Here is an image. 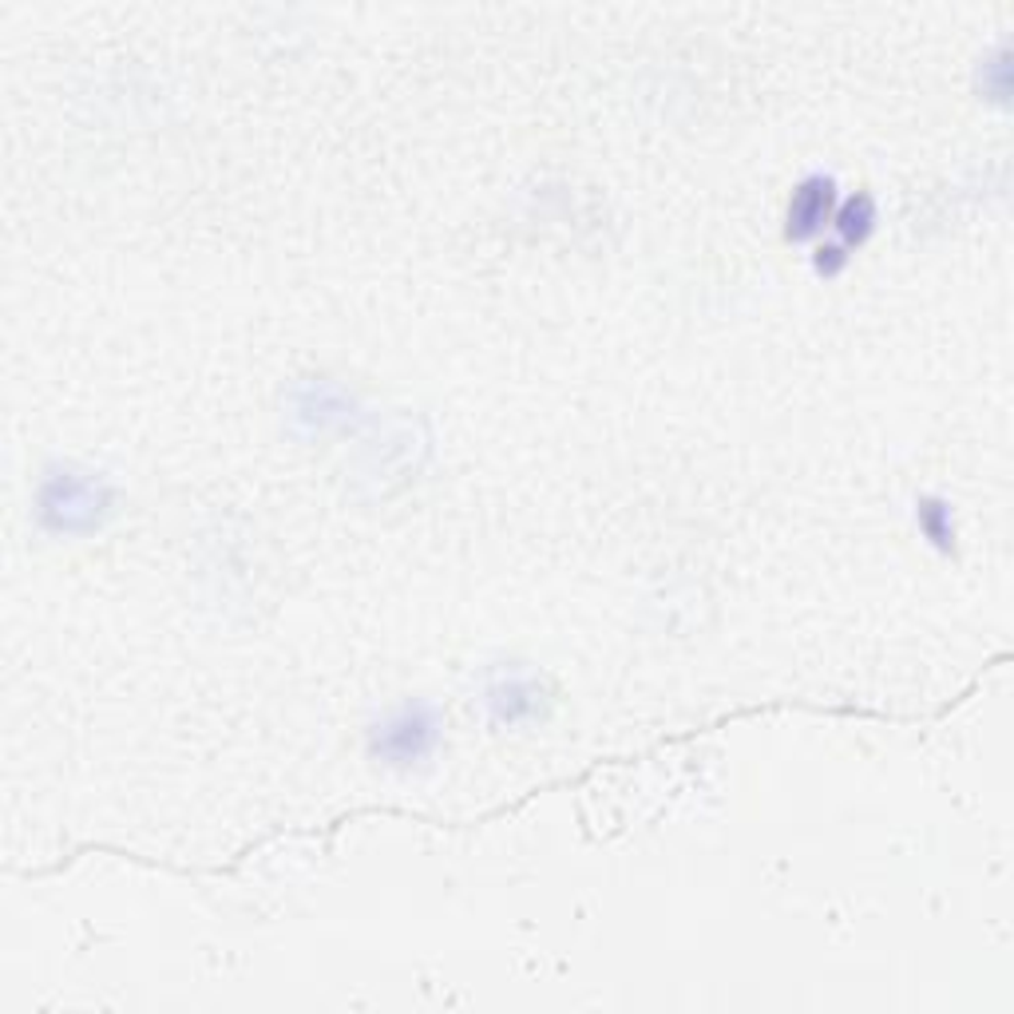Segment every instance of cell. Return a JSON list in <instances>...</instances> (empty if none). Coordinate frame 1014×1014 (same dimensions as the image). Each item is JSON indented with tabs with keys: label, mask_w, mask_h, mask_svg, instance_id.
I'll use <instances>...</instances> for the list:
<instances>
[{
	"label": "cell",
	"mask_w": 1014,
	"mask_h": 1014,
	"mask_svg": "<svg viewBox=\"0 0 1014 1014\" xmlns=\"http://www.w3.org/2000/svg\"><path fill=\"white\" fill-rule=\"evenodd\" d=\"M828 203H832V187L828 183H813V187H805L797 195V203H793V234H808L813 227H820L825 222V215H828Z\"/></svg>",
	"instance_id": "cell-1"
}]
</instances>
